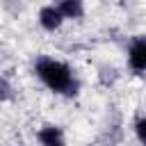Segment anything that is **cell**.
I'll return each instance as SVG.
<instances>
[{
	"label": "cell",
	"mask_w": 146,
	"mask_h": 146,
	"mask_svg": "<svg viewBox=\"0 0 146 146\" xmlns=\"http://www.w3.org/2000/svg\"><path fill=\"white\" fill-rule=\"evenodd\" d=\"M32 71H34V75L39 78V82H41L48 91H52V94H57V96L73 98V96H78V91H80V80H78V75L73 73V68H71L66 62H62V59H57V57L39 55V57L34 59V64H32Z\"/></svg>",
	"instance_id": "obj_1"
},
{
	"label": "cell",
	"mask_w": 146,
	"mask_h": 146,
	"mask_svg": "<svg viewBox=\"0 0 146 146\" xmlns=\"http://www.w3.org/2000/svg\"><path fill=\"white\" fill-rule=\"evenodd\" d=\"M128 64L135 73H146V34H139L128 46Z\"/></svg>",
	"instance_id": "obj_2"
},
{
	"label": "cell",
	"mask_w": 146,
	"mask_h": 146,
	"mask_svg": "<svg viewBox=\"0 0 146 146\" xmlns=\"http://www.w3.org/2000/svg\"><path fill=\"white\" fill-rule=\"evenodd\" d=\"M36 21H39V25L46 30V32H57L62 25H64V14L57 9V5L52 2V5H43L41 9H39V16H36Z\"/></svg>",
	"instance_id": "obj_3"
},
{
	"label": "cell",
	"mask_w": 146,
	"mask_h": 146,
	"mask_svg": "<svg viewBox=\"0 0 146 146\" xmlns=\"http://www.w3.org/2000/svg\"><path fill=\"white\" fill-rule=\"evenodd\" d=\"M36 139H39L43 146H62V144L66 141L64 130H62L59 125H43V128H39Z\"/></svg>",
	"instance_id": "obj_4"
},
{
	"label": "cell",
	"mask_w": 146,
	"mask_h": 146,
	"mask_svg": "<svg viewBox=\"0 0 146 146\" xmlns=\"http://www.w3.org/2000/svg\"><path fill=\"white\" fill-rule=\"evenodd\" d=\"M55 5L64 14L66 21H80L84 16V2L82 0H55Z\"/></svg>",
	"instance_id": "obj_5"
},
{
	"label": "cell",
	"mask_w": 146,
	"mask_h": 146,
	"mask_svg": "<svg viewBox=\"0 0 146 146\" xmlns=\"http://www.w3.org/2000/svg\"><path fill=\"white\" fill-rule=\"evenodd\" d=\"M14 98V87H11V82L5 78V75H0V103H7V100H11Z\"/></svg>",
	"instance_id": "obj_6"
},
{
	"label": "cell",
	"mask_w": 146,
	"mask_h": 146,
	"mask_svg": "<svg viewBox=\"0 0 146 146\" xmlns=\"http://www.w3.org/2000/svg\"><path fill=\"white\" fill-rule=\"evenodd\" d=\"M135 135H137V139L141 144H146V116H141V119L135 121Z\"/></svg>",
	"instance_id": "obj_7"
}]
</instances>
